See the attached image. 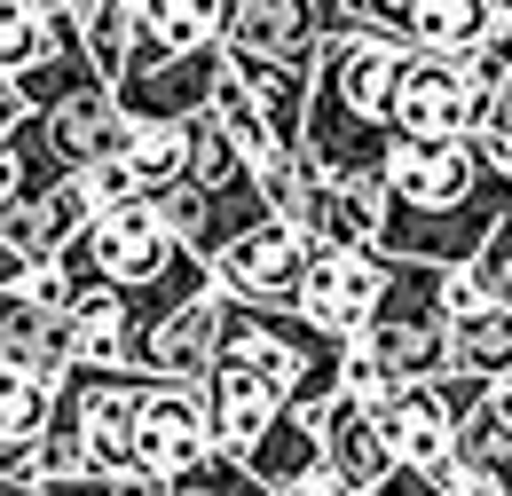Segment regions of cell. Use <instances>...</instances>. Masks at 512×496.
<instances>
[{
    "instance_id": "cell-1",
    "label": "cell",
    "mask_w": 512,
    "mask_h": 496,
    "mask_svg": "<svg viewBox=\"0 0 512 496\" xmlns=\"http://www.w3.org/2000/svg\"><path fill=\"white\" fill-rule=\"evenodd\" d=\"M512 213V174H489L465 134H394L379 158V237L394 260L465 268L489 221Z\"/></svg>"
},
{
    "instance_id": "cell-2",
    "label": "cell",
    "mask_w": 512,
    "mask_h": 496,
    "mask_svg": "<svg viewBox=\"0 0 512 496\" xmlns=\"http://www.w3.org/2000/svg\"><path fill=\"white\" fill-rule=\"evenodd\" d=\"M394 71H402V40L371 32V24H339L316 48V79H308V111H300V150L331 182L379 174L386 142H394Z\"/></svg>"
},
{
    "instance_id": "cell-3",
    "label": "cell",
    "mask_w": 512,
    "mask_h": 496,
    "mask_svg": "<svg viewBox=\"0 0 512 496\" xmlns=\"http://www.w3.org/2000/svg\"><path fill=\"white\" fill-rule=\"evenodd\" d=\"M213 363L253 371L260 386H276L284 410H316L323 394H339V339L316 331L300 308H253L221 292V339Z\"/></svg>"
},
{
    "instance_id": "cell-4",
    "label": "cell",
    "mask_w": 512,
    "mask_h": 496,
    "mask_svg": "<svg viewBox=\"0 0 512 496\" xmlns=\"http://www.w3.org/2000/svg\"><path fill=\"white\" fill-rule=\"evenodd\" d=\"M229 71L221 48H182V56H166V48H127V63L111 71V103H119V119H158V126H182L197 119L205 103H213V79Z\"/></svg>"
},
{
    "instance_id": "cell-5",
    "label": "cell",
    "mask_w": 512,
    "mask_h": 496,
    "mask_svg": "<svg viewBox=\"0 0 512 496\" xmlns=\"http://www.w3.org/2000/svg\"><path fill=\"white\" fill-rule=\"evenodd\" d=\"M174 252H182V245L166 237V221L150 213V197H134V205H119V213H95V221L64 245V260H71V276H79V284L134 292V284H150Z\"/></svg>"
},
{
    "instance_id": "cell-6",
    "label": "cell",
    "mask_w": 512,
    "mask_h": 496,
    "mask_svg": "<svg viewBox=\"0 0 512 496\" xmlns=\"http://www.w3.org/2000/svg\"><path fill=\"white\" fill-rule=\"evenodd\" d=\"M379 292H386V252L379 245H308L292 308L308 315L316 331H331V339H355L371 323V308H379Z\"/></svg>"
},
{
    "instance_id": "cell-7",
    "label": "cell",
    "mask_w": 512,
    "mask_h": 496,
    "mask_svg": "<svg viewBox=\"0 0 512 496\" xmlns=\"http://www.w3.org/2000/svg\"><path fill=\"white\" fill-rule=\"evenodd\" d=\"M355 24L339 0H229V32L221 56L229 63H316L323 32Z\"/></svg>"
},
{
    "instance_id": "cell-8",
    "label": "cell",
    "mask_w": 512,
    "mask_h": 496,
    "mask_svg": "<svg viewBox=\"0 0 512 496\" xmlns=\"http://www.w3.org/2000/svg\"><path fill=\"white\" fill-rule=\"evenodd\" d=\"M205 268H213V292H229V300H253V308H292L300 268H308V237H300L292 221L260 213L253 229H237V237L213 252Z\"/></svg>"
},
{
    "instance_id": "cell-9",
    "label": "cell",
    "mask_w": 512,
    "mask_h": 496,
    "mask_svg": "<svg viewBox=\"0 0 512 496\" xmlns=\"http://www.w3.org/2000/svg\"><path fill=\"white\" fill-rule=\"evenodd\" d=\"M205 457H213V434H205L197 378H142V402H134V473L182 481Z\"/></svg>"
},
{
    "instance_id": "cell-10",
    "label": "cell",
    "mask_w": 512,
    "mask_h": 496,
    "mask_svg": "<svg viewBox=\"0 0 512 496\" xmlns=\"http://www.w3.org/2000/svg\"><path fill=\"white\" fill-rule=\"evenodd\" d=\"M489 119V87H473V71L457 56L402 48L394 71V134H465Z\"/></svg>"
},
{
    "instance_id": "cell-11",
    "label": "cell",
    "mask_w": 512,
    "mask_h": 496,
    "mask_svg": "<svg viewBox=\"0 0 512 496\" xmlns=\"http://www.w3.org/2000/svg\"><path fill=\"white\" fill-rule=\"evenodd\" d=\"M213 339H221V292L205 284V292L174 300L158 323L134 331L127 371H142V378H205L213 371Z\"/></svg>"
},
{
    "instance_id": "cell-12",
    "label": "cell",
    "mask_w": 512,
    "mask_h": 496,
    "mask_svg": "<svg viewBox=\"0 0 512 496\" xmlns=\"http://www.w3.org/2000/svg\"><path fill=\"white\" fill-rule=\"evenodd\" d=\"M371 426H379L394 473H434L449 457V434H457V402L442 394V378L426 386H386L371 402Z\"/></svg>"
},
{
    "instance_id": "cell-13",
    "label": "cell",
    "mask_w": 512,
    "mask_h": 496,
    "mask_svg": "<svg viewBox=\"0 0 512 496\" xmlns=\"http://www.w3.org/2000/svg\"><path fill=\"white\" fill-rule=\"evenodd\" d=\"M32 126H40V142H48V158L64 174L87 166V158H103V150H119V134H127L119 103H111V79H87V87L56 95L48 111H32Z\"/></svg>"
},
{
    "instance_id": "cell-14",
    "label": "cell",
    "mask_w": 512,
    "mask_h": 496,
    "mask_svg": "<svg viewBox=\"0 0 512 496\" xmlns=\"http://www.w3.org/2000/svg\"><path fill=\"white\" fill-rule=\"evenodd\" d=\"M197 402H205V434H213L221 457H245V449L268 434V418L284 410L276 386H260L253 371H229V363H213V371L197 378Z\"/></svg>"
},
{
    "instance_id": "cell-15",
    "label": "cell",
    "mask_w": 512,
    "mask_h": 496,
    "mask_svg": "<svg viewBox=\"0 0 512 496\" xmlns=\"http://www.w3.org/2000/svg\"><path fill=\"white\" fill-rule=\"evenodd\" d=\"M79 229H87V205H79V182H71V174H56V182H40V189H24L16 205H0V245L24 252V260L64 252Z\"/></svg>"
},
{
    "instance_id": "cell-16",
    "label": "cell",
    "mask_w": 512,
    "mask_h": 496,
    "mask_svg": "<svg viewBox=\"0 0 512 496\" xmlns=\"http://www.w3.org/2000/svg\"><path fill=\"white\" fill-rule=\"evenodd\" d=\"M292 229L308 245H371L379 237V174H355V182H331L316 174V189L300 197Z\"/></svg>"
},
{
    "instance_id": "cell-17",
    "label": "cell",
    "mask_w": 512,
    "mask_h": 496,
    "mask_svg": "<svg viewBox=\"0 0 512 496\" xmlns=\"http://www.w3.org/2000/svg\"><path fill=\"white\" fill-rule=\"evenodd\" d=\"M64 339H71V363L79 371H127V347H134L127 300L111 284H79L71 308H64Z\"/></svg>"
},
{
    "instance_id": "cell-18",
    "label": "cell",
    "mask_w": 512,
    "mask_h": 496,
    "mask_svg": "<svg viewBox=\"0 0 512 496\" xmlns=\"http://www.w3.org/2000/svg\"><path fill=\"white\" fill-rule=\"evenodd\" d=\"M48 394H56V378L0 363V473H16V481H32V441L48 426Z\"/></svg>"
},
{
    "instance_id": "cell-19",
    "label": "cell",
    "mask_w": 512,
    "mask_h": 496,
    "mask_svg": "<svg viewBox=\"0 0 512 496\" xmlns=\"http://www.w3.org/2000/svg\"><path fill=\"white\" fill-rule=\"evenodd\" d=\"M229 32V0H134V40L127 48H221Z\"/></svg>"
},
{
    "instance_id": "cell-20",
    "label": "cell",
    "mask_w": 512,
    "mask_h": 496,
    "mask_svg": "<svg viewBox=\"0 0 512 496\" xmlns=\"http://www.w3.org/2000/svg\"><path fill=\"white\" fill-rule=\"evenodd\" d=\"M237 465L253 473L260 489H284V481H300L308 465H323V434H316V418H308V410H276V418H268V434H260L253 449L237 457Z\"/></svg>"
},
{
    "instance_id": "cell-21",
    "label": "cell",
    "mask_w": 512,
    "mask_h": 496,
    "mask_svg": "<svg viewBox=\"0 0 512 496\" xmlns=\"http://www.w3.org/2000/svg\"><path fill=\"white\" fill-rule=\"evenodd\" d=\"M449 371H465V378L512 371V308L505 300H481L473 315H449Z\"/></svg>"
},
{
    "instance_id": "cell-22",
    "label": "cell",
    "mask_w": 512,
    "mask_h": 496,
    "mask_svg": "<svg viewBox=\"0 0 512 496\" xmlns=\"http://www.w3.org/2000/svg\"><path fill=\"white\" fill-rule=\"evenodd\" d=\"M497 0H410L402 16V48H426V56H465L481 40Z\"/></svg>"
},
{
    "instance_id": "cell-23",
    "label": "cell",
    "mask_w": 512,
    "mask_h": 496,
    "mask_svg": "<svg viewBox=\"0 0 512 496\" xmlns=\"http://www.w3.org/2000/svg\"><path fill=\"white\" fill-rule=\"evenodd\" d=\"M237 71V87L260 103V119L276 142H292L300 134V111H308V79H316V63H229Z\"/></svg>"
},
{
    "instance_id": "cell-24",
    "label": "cell",
    "mask_w": 512,
    "mask_h": 496,
    "mask_svg": "<svg viewBox=\"0 0 512 496\" xmlns=\"http://www.w3.org/2000/svg\"><path fill=\"white\" fill-rule=\"evenodd\" d=\"M119 158H127V174L142 182V197L166 182H182V126H158V119H127L119 134Z\"/></svg>"
},
{
    "instance_id": "cell-25",
    "label": "cell",
    "mask_w": 512,
    "mask_h": 496,
    "mask_svg": "<svg viewBox=\"0 0 512 496\" xmlns=\"http://www.w3.org/2000/svg\"><path fill=\"white\" fill-rule=\"evenodd\" d=\"M237 174H245L237 142L205 119V111H197V119H182V182H190V189H221V182H237Z\"/></svg>"
},
{
    "instance_id": "cell-26",
    "label": "cell",
    "mask_w": 512,
    "mask_h": 496,
    "mask_svg": "<svg viewBox=\"0 0 512 496\" xmlns=\"http://www.w3.org/2000/svg\"><path fill=\"white\" fill-rule=\"evenodd\" d=\"M71 32H79L87 63L111 79V71L127 63V40H134V0H87V8L71 16Z\"/></svg>"
},
{
    "instance_id": "cell-27",
    "label": "cell",
    "mask_w": 512,
    "mask_h": 496,
    "mask_svg": "<svg viewBox=\"0 0 512 496\" xmlns=\"http://www.w3.org/2000/svg\"><path fill=\"white\" fill-rule=\"evenodd\" d=\"M48 40H56V8H40V0H0V79H16L24 63H40Z\"/></svg>"
},
{
    "instance_id": "cell-28",
    "label": "cell",
    "mask_w": 512,
    "mask_h": 496,
    "mask_svg": "<svg viewBox=\"0 0 512 496\" xmlns=\"http://www.w3.org/2000/svg\"><path fill=\"white\" fill-rule=\"evenodd\" d=\"M64 166L48 158V142H40V126H32V111L16 119V134H0V205H16L24 189H40V182H56Z\"/></svg>"
},
{
    "instance_id": "cell-29",
    "label": "cell",
    "mask_w": 512,
    "mask_h": 496,
    "mask_svg": "<svg viewBox=\"0 0 512 496\" xmlns=\"http://www.w3.org/2000/svg\"><path fill=\"white\" fill-rule=\"evenodd\" d=\"M205 119L221 126L229 142H237V158H245V166H253L260 150L276 142V134H268V119H260V103L237 87V71H221V79H213V103H205Z\"/></svg>"
},
{
    "instance_id": "cell-30",
    "label": "cell",
    "mask_w": 512,
    "mask_h": 496,
    "mask_svg": "<svg viewBox=\"0 0 512 496\" xmlns=\"http://www.w3.org/2000/svg\"><path fill=\"white\" fill-rule=\"evenodd\" d=\"M71 182H79V205H87V221H95V213H119V205H134V197H142V182L127 174V158H119V150H103V158L71 166Z\"/></svg>"
},
{
    "instance_id": "cell-31",
    "label": "cell",
    "mask_w": 512,
    "mask_h": 496,
    "mask_svg": "<svg viewBox=\"0 0 512 496\" xmlns=\"http://www.w3.org/2000/svg\"><path fill=\"white\" fill-rule=\"evenodd\" d=\"M166 496H268V489H260L237 457H221V449H213V457H205V465H190L182 481H166Z\"/></svg>"
},
{
    "instance_id": "cell-32",
    "label": "cell",
    "mask_w": 512,
    "mask_h": 496,
    "mask_svg": "<svg viewBox=\"0 0 512 496\" xmlns=\"http://www.w3.org/2000/svg\"><path fill=\"white\" fill-rule=\"evenodd\" d=\"M16 292H24L32 308L64 315V308H71V292H79V276H71V260H64V252H48V260H24V276H16Z\"/></svg>"
},
{
    "instance_id": "cell-33",
    "label": "cell",
    "mask_w": 512,
    "mask_h": 496,
    "mask_svg": "<svg viewBox=\"0 0 512 496\" xmlns=\"http://www.w3.org/2000/svg\"><path fill=\"white\" fill-rule=\"evenodd\" d=\"M489 300L481 284H473V268H442V315H473Z\"/></svg>"
},
{
    "instance_id": "cell-34",
    "label": "cell",
    "mask_w": 512,
    "mask_h": 496,
    "mask_svg": "<svg viewBox=\"0 0 512 496\" xmlns=\"http://www.w3.org/2000/svg\"><path fill=\"white\" fill-rule=\"evenodd\" d=\"M347 16H355V24H371V32H394V40H402L410 0H347Z\"/></svg>"
},
{
    "instance_id": "cell-35",
    "label": "cell",
    "mask_w": 512,
    "mask_h": 496,
    "mask_svg": "<svg viewBox=\"0 0 512 496\" xmlns=\"http://www.w3.org/2000/svg\"><path fill=\"white\" fill-rule=\"evenodd\" d=\"M481 410H489V418L512 434V371H505V378H481Z\"/></svg>"
},
{
    "instance_id": "cell-36",
    "label": "cell",
    "mask_w": 512,
    "mask_h": 496,
    "mask_svg": "<svg viewBox=\"0 0 512 496\" xmlns=\"http://www.w3.org/2000/svg\"><path fill=\"white\" fill-rule=\"evenodd\" d=\"M268 496H347V489H339V481H331L323 465H308L300 481H284V489H268Z\"/></svg>"
},
{
    "instance_id": "cell-37",
    "label": "cell",
    "mask_w": 512,
    "mask_h": 496,
    "mask_svg": "<svg viewBox=\"0 0 512 496\" xmlns=\"http://www.w3.org/2000/svg\"><path fill=\"white\" fill-rule=\"evenodd\" d=\"M111 496H166V481H158V473H111Z\"/></svg>"
},
{
    "instance_id": "cell-38",
    "label": "cell",
    "mask_w": 512,
    "mask_h": 496,
    "mask_svg": "<svg viewBox=\"0 0 512 496\" xmlns=\"http://www.w3.org/2000/svg\"><path fill=\"white\" fill-rule=\"evenodd\" d=\"M489 126H497V134H512V71L497 79V95H489Z\"/></svg>"
},
{
    "instance_id": "cell-39",
    "label": "cell",
    "mask_w": 512,
    "mask_h": 496,
    "mask_svg": "<svg viewBox=\"0 0 512 496\" xmlns=\"http://www.w3.org/2000/svg\"><path fill=\"white\" fill-rule=\"evenodd\" d=\"M371 496H434V489H426L418 473H386V481H379V489H371Z\"/></svg>"
},
{
    "instance_id": "cell-40",
    "label": "cell",
    "mask_w": 512,
    "mask_h": 496,
    "mask_svg": "<svg viewBox=\"0 0 512 496\" xmlns=\"http://www.w3.org/2000/svg\"><path fill=\"white\" fill-rule=\"evenodd\" d=\"M16 119H24V95H16L8 79H0V134H16Z\"/></svg>"
},
{
    "instance_id": "cell-41",
    "label": "cell",
    "mask_w": 512,
    "mask_h": 496,
    "mask_svg": "<svg viewBox=\"0 0 512 496\" xmlns=\"http://www.w3.org/2000/svg\"><path fill=\"white\" fill-rule=\"evenodd\" d=\"M0 496H40L32 481H16V473H0Z\"/></svg>"
},
{
    "instance_id": "cell-42",
    "label": "cell",
    "mask_w": 512,
    "mask_h": 496,
    "mask_svg": "<svg viewBox=\"0 0 512 496\" xmlns=\"http://www.w3.org/2000/svg\"><path fill=\"white\" fill-rule=\"evenodd\" d=\"M40 8H56V0H40Z\"/></svg>"
},
{
    "instance_id": "cell-43",
    "label": "cell",
    "mask_w": 512,
    "mask_h": 496,
    "mask_svg": "<svg viewBox=\"0 0 512 496\" xmlns=\"http://www.w3.org/2000/svg\"><path fill=\"white\" fill-rule=\"evenodd\" d=\"M339 8H347V0H339Z\"/></svg>"
}]
</instances>
